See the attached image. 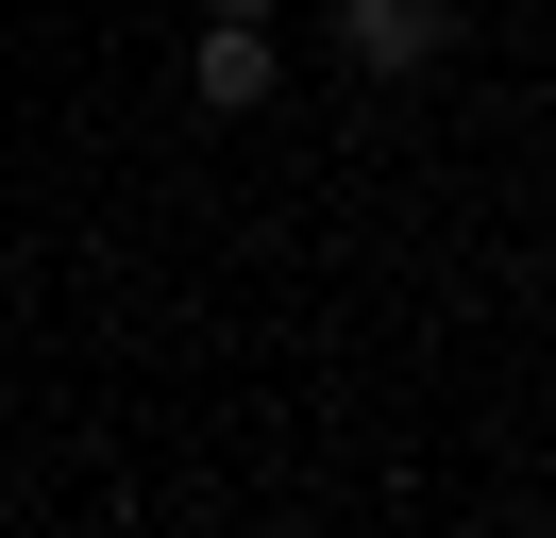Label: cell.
Returning a JSON list of instances; mask_svg holds the SVG:
<instances>
[{"label": "cell", "mask_w": 556, "mask_h": 538, "mask_svg": "<svg viewBox=\"0 0 556 538\" xmlns=\"http://www.w3.org/2000/svg\"><path fill=\"white\" fill-rule=\"evenodd\" d=\"M203 17H270V0H203Z\"/></svg>", "instance_id": "3"}, {"label": "cell", "mask_w": 556, "mask_h": 538, "mask_svg": "<svg viewBox=\"0 0 556 538\" xmlns=\"http://www.w3.org/2000/svg\"><path fill=\"white\" fill-rule=\"evenodd\" d=\"M186 85H203L219 118H253V101H270V34H253V17H203V51H186Z\"/></svg>", "instance_id": "2"}, {"label": "cell", "mask_w": 556, "mask_h": 538, "mask_svg": "<svg viewBox=\"0 0 556 538\" xmlns=\"http://www.w3.org/2000/svg\"><path fill=\"white\" fill-rule=\"evenodd\" d=\"M338 51L405 85V67H439V51H455V17H439V0H338Z\"/></svg>", "instance_id": "1"}]
</instances>
